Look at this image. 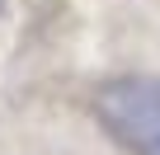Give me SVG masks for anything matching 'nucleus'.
Segmentation results:
<instances>
[{
	"mask_svg": "<svg viewBox=\"0 0 160 155\" xmlns=\"http://www.w3.org/2000/svg\"><path fill=\"white\" fill-rule=\"evenodd\" d=\"M94 118L118 146L151 150L160 141V75H146V70L113 75L94 99Z\"/></svg>",
	"mask_w": 160,
	"mask_h": 155,
	"instance_id": "nucleus-1",
	"label": "nucleus"
},
{
	"mask_svg": "<svg viewBox=\"0 0 160 155\" xmlns=\"http://www.w3.org/2000/svg\"><path fill=\"white\" fill-rule=\"evenodd\" d=\"M141 155H160V141H155V146H151V150H141Z\"/></svg>",
	"mask_w": 160,
	"mask_h": 155,
	"instance_id": "nucleus-2",
	"label": "nucleus"
}]
</instances>
